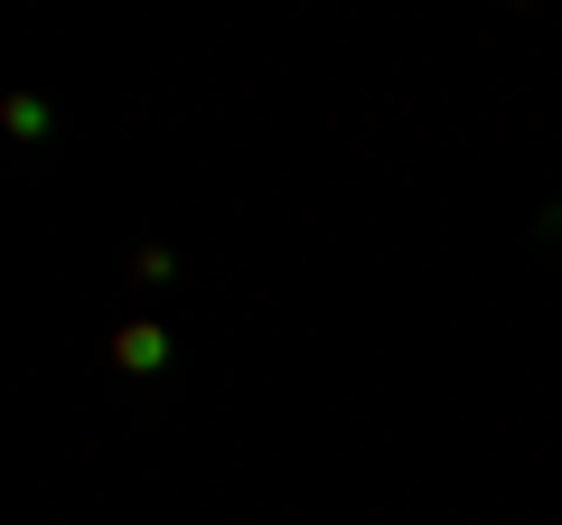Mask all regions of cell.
I'll return each instance as SVG.
<instances>
[{
  "label": "cell",
  "instance_id": "obj_1",
  "mask_svg": "<svg viewBox=\"0 0 562 525\" xmlns=\"http://www.w3.org/2000/svg\"><path fill=\"white\" fill-rule=\"evenodd\" d=\"M113 357L150 376V366H169V338H160V328H150V320H132V328H113Z\"/></svg>",
  "mask_w": 562,
  "mask_h": 525
}]
</instances>
